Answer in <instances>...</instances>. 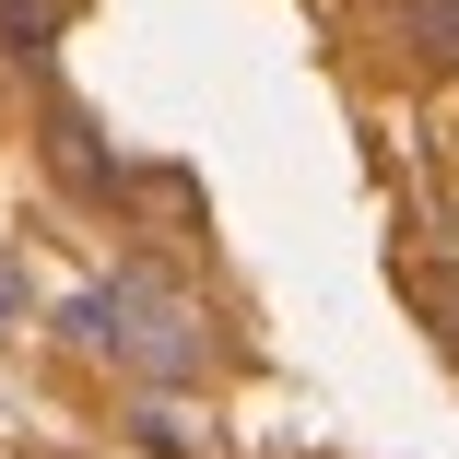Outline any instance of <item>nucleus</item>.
I'll use <instances>...</instances> for the list:
<instances>
[{"label":"nucleus","mask_w":459,"mask_h":459,"mask_svg":"<svg viewBox=\"0 0 459 459\" xmlns=\"http://www.w3.org/2000/svg\"><path fill=\"white\" fill-rule=\"evenodd\" d=\"M59 330H71L82 353L130 365L142 389H201V377H212V318H201V295L177 283V271H118V283L71 295Z\"/></svg>","instance_id":"obj_1"},{"label":"nucleus","mask_w":459,"mask_h":459,"mask_svg":"<svg viewBox=\"0 0 459 459\" xmlns=\"http://www.w3.org/2000/svg\"><path fill=\"white\" fill-rule=\"evenodd\" d=\"M389 36L424 71H459V0H389Z\"/></svg>","instance_id":"obj_2"},{"label":"nucleus","mask_w":459,"mask_h":459,"mask_svg":"<svg viewBox=\"0 0 459 459\" xmlns=\"http://www.w3.org/2000/svg\"><path fill=\"white\" fill-rule=\"evenodd\" d=\"M401 295H412V307L436 318V342L459 353V271H447V259H401Z\"/></svg>","instance_id":"obj_3"}]
</instances>
